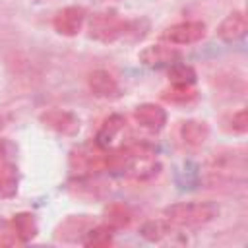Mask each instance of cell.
Instances as JSON below:
<instances>
[{
	"label": "cell",
	"mask_w": 248,
	"mask_h": 248,
	"mask_svg": "<svg viewBox=\"0 0 248 248\" xmlns=\"http://www.w3.org/2000/svg\"><path fill=\"white\" fill-rule=\"evenodd\" d=\"M219 215V205L213 202H184V203H172L165 209V217L174 227L184 229H196L209 221H213Z\"/></svg>",
	"instance_id": "1"
},
{
	"label": "cell",
	"mask_w": 248,
	"mask_h": 248,
	"mask_svg": "<svg viewBox=\"0 0 248 248\" xmlns=\"http://www.w3.org/2000/svg\"><path fill=\"white\" fill-rule=\"evenodd\" d=\"M128 31V21L122 19L116 12L107 10L99 12L89 21V37L99 43H114Z\"/></svg>",
	"instance_id": "2"
},
{
	"label": "cell",
	"mask_w": 248,
	"mask_h": 248,
	"mask_svg": "<svg viewBox=\"0 0 248 248\" xmlns=\"http://www.w3.org/2000/svg\"><path fill=\"white\" fill-rule=\"evenodd\" d=\"M105 165V153L101 151V145L95 143H83L76 147L70 155V167L78 174H91L99 170Z\"/></svg>",
	"instance_id": "3"
},
{
	"label": "cell",
	"mask_w": 248,
	"mask_h": 248,
	"mask_svg": "<svg viewBox=\"0 0 248 248\" xmlns=\"http://www.w3.org/2000/svg\"><path fill=\"white\" fill-rule=\"evenodd\" d=\"M41 122L46 128H50V130H54V132H58L62 136H76L79 132V120L70 110L50 108V110L41 114Z\"/></svg>",
	"instance_id": "4"
},
{
	"label": "cell",
	"mask_w": 248,
	"mask_h": 248,
	"mask_svg": "<svg viewBox=\"0 0 248 248\" xmlns=\"http://www.w3.org/2000/svg\"><path fill=\"white\" fill-rule=\"evenodd\" d=\"M83 21H85V10L78 8V6H68V8H62L54 16L52 23H54L56 33H60L64 37H74L81 31Z\"/></svg>",
	"instance_id": "5"
},
{
	"label": "cell",
	"mask_w": 248,
	"mask_h": 248,
	"mask_svg": "<svg viewBox=\"0 0 248 248\" xmlns=\"http://www.w3.org/2000/svg\"><path fill=\"white\" fill-rule=\"evenodd\" d=\"M180 52L172 46H165V45H151V46H145L138 58L143 66H149V68H165V66H172L180 60Z\"/></svg>",
	"instance_id": "6"
},
{
	"label": "cell",
	"mask_w": 248,
	"mask_h": 248,
	"mask_svg": "<svg viewBox=\"0 0 248 248\" xmlns=\"http://www.w3.org/2000/svg\"><path fill=\"white\" fill-rule=\"evenodd\" d=\"M205 35V25L202 21H182L176 25H170L165 31V39L174 45H190L198 43Z\"/></svg>",
	"instance_id": "7"
},
{
	"label": "cell",
	"mask_w": 248,
	"mask_h": 248,
	"mask_svg": "<svg viewBox=\"0 0 248 248\" xmlns=\"http://www.w3.org/2000/svg\"><path fill=\"white\" fill-rule=\"evenodd\" d=\"M134 118H136V122L141 128H145L149 132H159L167 124V112H165V108H161L155 103H143V105L136 107Z\"/></svg>",
	"instance_id": "8"
},
{
	"label": "cell",
	"mask_w": 248,
	"mask_h": 248,
	"mask_svg": "<svg viewBox=\"0 0 248 248\" xmlns=\"http://www.w3.org/2000/svg\"><path fill=\"white\" fill-rule=\"evenodd\" d=\"M89 87H91L93 95H97L101 99H114V97H118V91H120L114 78L105 70H95L89 76Z\"/></svg>",
	"instance_id": "9"
},
{
	"label": "cell",
	"mask_w": 248,
	"mask_h": 248,
	"mask_svg": "<svg viewBox=\"0 0 248 248\" xmlns=\"http://www.w3.org/2000/svg\"><path fill=\"white\" fill-rule=\"evenodd\" d=\"M246 33V17L242 12H232L229 14L221 25L217 27V35L227 41V43H232V41H238L242 35Z\"/></svg>",
	"instance_id": "10"
},
{
	"label": "cell",
	"mask_w": 248,
	"mask_h": 248,
	"mask_svg": "<svg viewBox=\"0 0 248 248\" xmlns=\"http://www.w3.org/2000/svg\"><path fill=\"white\" fill-rule=\"evenodd\" d=\"M209 136V128L202 120H186L180 124V138L190 147H200Z\"/></svg>",
	"instance_id": "11"
},
{
	"label": "cell",
	"mask_w": 248,
	"mask_h": 248,
	"mask_svg": "<svg viewBox=\"0 0 248 248\" xmlns=\"http://www.w3.org/2000/svg\"><path fill=\"white\" fill-rule=\"evenodd\" d=\"M124 124H126V120H124V116H120V114H110L105 122H103V126H101V130H99V134H97V143L101 145V147H105V145H108L122 130H124Z\"/></svg>",
	"instance_id": "12"
},
{
	"label": "cell",
	"mask_w": 248,
	"mask_h": 248,
	"mask_svg": "<svg viewBox=\"0 0 248 248\" xmlns=\"http://www.w3.org/2000/svg\"><path fill=\"white\" fill-rule=\"evenodd\" d=\"M89 227V219L87 217H70L66 219L60 229H58V238L62 240H78L79 234H85Z\"/></svg>",
	"instance_id": "13"
},
{
	"label": "cell",
	"mask_w": 248,
	"mask_h": 248,
	"mask_svg": "<svg viewBox=\"0 0 248 248\" xmlns=\"http://www.w3.org/2000/svg\"><path fill=\"white\" fill-rule=\"evenodd\" d=\"M132 221V213L124 203H110L105 209V223L110 229H122L128 227Z\"/></svg>",
	"instance_id": "14"
},
{
	"label": "cell",
	"mask_w": 248,
	"mask_h": 248,
	"mask_svg": "<svg viewBox=\"0 0 248 248\" xmlns=\"http://www.w3.org/2000/svg\"><path fill=\"white\" fill-rule=\"evenodd\" d=\"M172 232V223L169 221H147L145 225H141L140 234L149 240V242H161L163 238H167Z\"/></svg>",
	"instance_id": "15"
},
{
	"label": "cell",
	"mask_w": 248,
	"mask_h": 248,
	"mask_svg": "<svg viewBox=\"0 0 248 248\" xmlns=\"http://www.w3.org/2000/svg\"><path fill=\"white\" fill-rule=\"evenodd\" d=\"M12 223H14V229H16V232H17L21 242H29L31 238L37 236V223H35V217L31 213L14 215Z\"/></svg>",
	"instance_id": "16"
},
{
	"label": "cell",
	"mask_w": 248,
	"mask_h": 248,
	"mask_svg": "<svg viewBox=\"0 0 248 248\" xmlns=\"http://www.w3.org/2000/svg\"><path fill=\"white\" fill-rule=\"evenodd\" d=\"M112 242V229L108 225H99L93 229H87L83 244L85 246H108Z\"/></svg>",
	"instance_id": "17"
},
{
	"label": "cell",
	"mask_w": 248,
	"mask_h": 248,
	"mask_svg": "<svg viewBox=\"0 0 248 248\" xmlns=\"http://www.w3.org/2000/svg\"><path fill=\"white\" fill-rule=\"evenodd\" d=\"M169 78L172 85H192L196 81V72L188 64H172L169 70Z\"/></svg>",
	"instance_id": "18"
},
{
	"label": "cell",
	"mask_w": 248,
	"mask_h": 248,
	"mask_svg": "<svg viewBox=\"0 0 248 248\" xmlns=\"http://www.w3.org/2000/svg\"><path fill=\"white\" fill-rule=\"evenodd\" d=\"M161 97L170 103H188L196 97V91L192 89V85H172L170 89L163 91Z\"/></svg>",
	"instance_id": "19"
},
{
	"label": "cell",
	"mask_w": 248,
	"mask_h": 248,
	"mask_svg": "<svg viewBox=\"0 0 248 248\" xmlns=\"http://www.w3.org/2000/svg\"><path fill=\"white\" fill-rule=\"evenodd\" d=\"M19 236L14 229V223L12 221H6V219H0V248H6V246H16L19 244Z\"/></svg>",
	"instance_id": "20"
},
{
	"label": "cell",
	"mask_w": 248,
	"mask_h": 248,
	"mask_svg": "<svg viewBox=\"0 0 248 248\" xmlns=\"http://www.w3.org/2000/svg\"><path fill=\"white\" fill-rule=\"evenodd\" d=\"M231 130L232 132H238V134H242V132L248 130V114H246L244 108L231 116Z\"/></svg>",
	"instance_id": "21"
},
{
	"label": "cell",
	"mask_w": 248,
	"mask_h": 248,
	"mask_svg": "<svg viewBox=\"0 0 248 248\" xmlns=\"http://www.w3.org/2000/svg\"><path fill=\"white\" fill-rule=\"evenodd\" d=\"M37 2H43V0H37Z\"/></svg>",
	"instance_id": "22"
}]
</instances>
